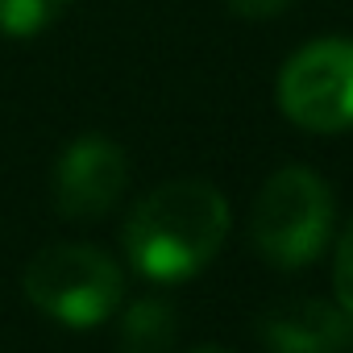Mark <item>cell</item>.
Masks as SVG:
<instances>
[{
    "mask_svg": "<svg viewBox=\"0 0 353 353\" xmlns=\"http://www.w3.org/2000/svg\"><path fill=\"white\" fill-rule=\"evenodd\" d=\"M229 237V200L208 179H170L145 192L125 221V254L154 283L200 274Z\"/></svg>",
    "mask_w": 353,
    "mask_h": 353,
    "instance_id": "6da1fadb",
    "label": "cell"
},
{
    "mask_svg": "<svg viewBox=\"0 0 353 353\" xmlns=\"http://www.w3.org/2000/svg\"><path fill=\"white\" fill-rule=\"evenodd\" d=\"M336 200L312 166H283L262 183L250 212L254 250L279 270L312 266L332 241Z\"/></svg>",
    "mask_w": 353,
    "mask_h": 353,
    "instance_id": "7a4b0ae2",
    "label": "cell"
},
{
    "mask_svg": "<svg viewBox=\"0 0 353 353\" xmlns=\"http://www.w3.org/2000/svg\"><path fill=\"white\" fill-rule=\"evenodd\" d=\"M21 287L42 316L67 328H92L117 312L125 279L104 250L67 241L38 250L26 266Z\"/></svg>",
    "mask_w": 353,
    "mask_h": 353,
    "instance_id": "3957f363",
    "label": "cell"
},
{
    "mask_svg": "<svg viewBox=\"0 0 353 353\" xmlns=\"http://www.w3.org/2000/svg\"><path fill=\"white\" fill-rule=\"evenodd\" d=\"M279 108L307 133L353 129V38H316L279 71Z\"/></svg>",
    "mask_w": 353,
    "mask_h": 353,
    "instance_id": "277c9868",
    "label": "cell"
},
{
    "mask_svg": "<svg viewBox=\"0 0 353 353\" xmlns=\"http://www.w3.org/2000/svg\"><path fill=\"white\" fill-rule=\"evenodd\" d=\"M125 150L104 133H83L54 162V208L67 221H100L125 196Z\"/></svg>",
    "mask_w": 353,
    "mask_h": 353,
    "instance_id": "5b68a950",
    "label": "cell"
},
{
    "mask_svg": "<svg viewBox=\"0 0 353 353\" xmlns=\"http://www.w3.org/2000/svg\"><path fill=\"white\" fill-rule=\"evenodd\" d=\"M254 328L270 353H345L353 345V316L336 299H279Z\"/></svg>",
    "mask_w": 353,
    "mask_h": 353,
    "instance_id": "8992f818",
    "label": "cell"
},
{
    "mask_svg": "<svg viewBox=\"0 0 353 353\" xmlns=\"http://www.w3.org/2000/svg\"><path fill=\"white\" fill-rule=\"evenodd\" d=\"M174 332H179L174 307L166 299H158V295H145V299L125 307L121 332H117V349L121 353H170Z\"/></svg>",
    "mask_w": 353,
    "mask_h": 353,
    "instance_id": "52a82bcc",
    "label": "cell"
},
{
    "mask_svg": "<svg viewBox=\"0 0 353 353\" xmlns=\"http://www.w3.org/2000/svg\"><path fill=\"white\" fill-rule=\"evenodd\" d=\"M67 9H71V0H0V34L5 38H38Z\"/></svg>",
    "mask_w": 353,
    "mask_h": 353,
    "instance_id": "ba28073f",
    "label": "cell"
},
{
    "mask_svg": "<svg viewBox=\"0 0 353 353\" xmlns=\"http://www.w3.org/2000/svg\"><path fill=\"white\" fill-rule=\"evenodd\" d=\"M332 291H336V303L353 316V221H349V229H345L341 241H336V258H332Z\"/></svg>",
    "mask_w": 353,
    "mask_h": 353,
    "instance_id": "9c48e42d",
    "label": "cell"
},
{
    "mask_svg": "<svg viewBox=\"0 0 353 353\" xmlns=\"http://www.w3.org/2000/svg\"><path fill=\"white\" fill-rule=\"evenodd\" d=\"M225 5L237 17H245V21H270V17H279L291 5V0H225Z\"/></svg>",
    "mask_w": 353,
    "mask_h": 353,
    "instance_id": "30bf717a",
    "label": "cell"
},
{
    "mask_svg": "<svg viewBox=\"0 0 353 353\" xmlns=\"http://www.w3.org/2000/svg\"><path fill=\"white\" fill-rule=\"evenodd\" d=\"M192 353H229V349H221V345H204V349H192Z\"/></svg>",
    "mask_w": 353,
    "mask_h": 353,
    "instance_id": "8fae6325",
    "label": "cell"
}]
</instances>
